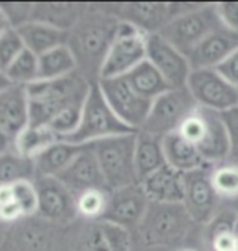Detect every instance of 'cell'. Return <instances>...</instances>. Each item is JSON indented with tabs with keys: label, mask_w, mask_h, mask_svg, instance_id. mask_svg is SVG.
I'll list each match as a JSON object with an SVG mask.
<instances>
[{
	"label": "cell",
	"mask_w": 238,
	"mask_h": 251,
	"mask_svg": "<svg viewBox=\"0 0 238 251\" xmlns=\"http://www.w3.org/2000/svg\"><path fill=\"white\" fill-rule=\"evenodd\" d=\"M197 108L199 106L188 88H171L152 101L149 116L140 130L163 139L165 135L176 132Z\"/></svg>",
	"instance_id": "ba28073f"
},
{
	"label": "cell",
	"mask_w": 238,
	"mask_h": 251,
	"mask_svg": "<svg viewBox=\"0 0 238 251\" xmlns=\"http://www.w3.org/2000/svg\"><path fill=\"white\" fill-rule=\"evenodd\" d=\"M57 179L75 198L88 189H106L93 145H85L82 152L59 175Z\"/></svg>",
	"instance_id": "2e32d148"
},
{
	"label": "cell",
	"mask_w": 238,
	"mask_h": 251,
	"mask_svg": "<svg viewBox=\"0 0 238 251\" xmlns=\"http://www.w3.org/2000/svg\"><path fill=\"white\" fill-rule=\"evenodd\" d=\"M219 29H222V23L215 5H194L188 12L175 17L159 34L186 56L202 39Z\"/></svg>",
	"instance_id": "52a82bcc"
},
{
	"label": "cell",
	"mask_w": 238,
	"mask_h": 251,
	"mask_svg": "<svg viewBox=\"0 0 238 251\" xmlns=\"http://www.w3.org/2000/svg\"><path fill=\"white\" fill-rule=\"evenodd\" d=\"M124 78L139 97H142L150 103L155 98H159L160 95L171 90L170 85L166 83V80L161 77V74L147 59L134 70H131Z\"/></svg>",
	"instance_id": "4316f807"
},
{
	"label": "cell",
	"mask_w": 238,
	"mask_h": 251,
	"mask_svg": "<svg viewBox=\"0 0 238 251\" xmlns=\"http://www.w3.org/2000/svg\"><path fill=\"white\" fill-rule=\"evenodd\" d=\"M96 83H98L106 103L109 104V108L121 121L135 132L142 129L152 106L150 101L139 97L126 82L124 77L100 78Z\"/></svg>",
	"instance_id": "30bf717a"
},
{
	"label": "cell",
	"mask_w": 238,
	"mask_h": 251,
	"mask_svg": "<svg viewBox=\"0 0 238 251\" xmlns=\"http://www.w3.org/2000/svg\"><path fill=\"white\" fill-rule=\"evenodd\" d=\"M10 150H13V140L0 129V155L7 153Z\"/></svg>",
	"instance_id": "bcb514c9"
},
{
	"label": "cell",
	"mask_w": 238,
	"mask_h": 251,
	"mask_svg": "<svg viewBox=\"0 0 238 251\" xmlns=\"http://www.w3.org/2000/svg\"><path fill=\"white\" fill-rule=\"evenodd\" d=\"M206 118V132L204 137L197 145L201 157L209 167L215 168L219 165H224L225 160L230 157V139L227 132L225 123L222 119V114L217 111L202 108Z\"/></svg>",
	"instance_id": "ac0fdd59"
},
{
	"label": "cell",
	"mask_w": 238,
	"mask_h": 251,
	"mask_svg": "<svg viewBox=\"0 0 238 251\" xmlns=\"http://www.w3.org/2000/svg\"><path fill=\"white\" fill-rule=\"evenodd\" d=\"M108 251H131V230L109 222H98Z\"/></svg>",
	"instance_id": "8d00e7d4"
},
{
	"label": "cell",
	"mask_w": 238,
	"mask_h": 251,
	"mask_svg": "<svg viewBox=\"0 0 238 251\" xmlns=\"http://www.w3.org/2000/svg\"><path fill=\"white\" fill-rule=\"evenodd\" d=\"M135 134H124L92 144L106 191L139 184L134 167Z\"/></svg>",
	"instance_id": "277c9868"
},
{
	"label": "cell",
	"mask_w": 238,
	"mask_h": 251,
	"mask_svg": "<svg viewBox=\"0 0 238 251\" xmlns=\"http://www.w3.org/2000/svg\"><path fill=\"white\" fill-rule=\"evenodd\" d=\"M34 163L31 158L22 157L15 150L0 155V186H12L18 181H34Z\"/></svg>",
	"instance_id": "f546056e"
},
{
	"label": "cell",
	"mask_w": 238,
	"mask_h": 251,
	"mask_svg": "<svg viewBox=\"0 0 238 251\" xmlns=\"http://www.w3.org/2000/svg\"><path fill=\"white\" fill-rule=\"evenodd\" d=\"M176 132L197 147L206 132V118H204V113H202V108H197L194 113L189 114Z\"/></svg>",
	"instance_id": "74e56055"
},
{
	"label": "cell",
	"mask_w": 238,
	"mask_h": 251,
	"mask_svg": "<svg viewBox=\"0 0 238 251\" xmlns=\"http://www.w3.org/2000/svg\"><path fill=\"white\" fill-rule=\"evenodd\" d=\"M39 205L38 215L51 224H67L75 215V196L57 178H36Z\"/></svg>",
	"instance_id": "9a60e30c"
},
{
	"label": "cell",
	"mask_w": 238,
	"mask_h": 251,
	"mask_svg": "<svg viewBox=\"0 0 238 251\" xmlns=\"http://www.w3.org/2000/svg\"><path fill=\"white\" fill-rule=\"evenodd\" d=\"M142 186L147 199L150 202L159 204H183L185 199V183L183 175L168 165L149 175L144 181L139 183Z\"/></svg>",
	"instance_id": "ffe728a7"
},
{
	"label": "cell",
	"mask_w": 238,
	"mask_h": 251,
	"mask_svg": "<svg viewBox=\"0 0 238 251\" xmlns=\"http://www.w3.org/2000/svg\"><path fill=\"white\" fill-rule=\"evenodd\" d=\"M34 3H0V8L10 23V26L17 29L28 22H31Z\"/></svg>",
	"instance_id": "f35d334b"
},
{
	"label": "cell",
	"mask_w": 238,
	"mask_h": 251,
	"mask_svg": "<svg viewBox=\"0 0 238 251\" xmlns=\"http://www.w3.org/2000/svg\"><path fill=\"white\" fill-rule=\"evenodd\" d=\"M175 251H197L194 248H180V250H175Z\"/></svg>",
	"instance_id": "816d5d0a"
},
{
	"label": "cell",
	"mask_w": 238,
	"mask_h": 251,
	"mask_svg": "<svg viewBox=\"0 0 238 251\" xmlns=\"http://www.w3.org/2000/svg\"><path fill=\"white\" fill-rule=\"evenodd\" d=\"M29 126V100L26 87L12 85L0 92V129L15 140Z\"/></svg>",
	"instance_id": "e0dca14e"
},
{
	"label": "cell",
	"mask_w": 238,
	"mask_h": 251,
	"mask_svg": "<svg viewBox=\"0 0 238 251\" xmlns=\"http://www.w3.org/2000/svg\"><path fill=\"white\" fill-rule=\"evenodd\" d=\"M237 243L235 233H222L217 235L209 242L212 251H234Z\"/></svg>",
	"instance_id": "f6af8a7d"
},
{
	"label": "cell",
	"mask_w": 238,
	"mask_h": 251,
	"mask_svg": "<svg viewBox=\"0 0 238 251\" xmlns=\"http://www.w3.org/2000/svg\"><path fill=\"white\" fill-rule=\"evenodd\" d=\"M211 173L212 167H204L183 175V205L192 222L209 224L215 215V207L220 198L212 186Z\"/></svg>",
	"instance_id": "7c38bea8"
},
{
	"label": "cell",
	"mask_w": 238,
	"mask_h": 251,
	"mask_svg": "<svg viewBox=\"0 0 238 251\" xmlns=\"http://www.w3.org/2000/svg\"><path fill=\"white\" fill-rule=\"evenodd\" d=\"M163 145L165 162L170 168L176 170L181 175L194 172V170L209 167L204 158L201 157L196 145H192L186 139H183L178 132L168 134L161 139Z\"/></svg>",
	"instance_id": "44dd1931"
},
{
	"label": "cell",
	"mask_w": 238,
	"mask_h": 251,
	"mask_svg": "<svg viewBox=\"0 0 238 251\" xmlns=\"http://www.w3.org/2000/svg\"><path fill=\"white\" fill-rule=\"evenodd\" d=\"M149 204L150 201L147 199L140 184L109 191L108 205H106L103 217L98 222L116 224L128 230L139 227L147 209H149Z\"/></svg>",
	"instance_id": "5bb4252c"
},
{
	"label": "cell",
	"mask_w": 238,
	"mask_h": 251,
	"mask_svg": "<svg viewBox=\"0 0 238 251\" xmlns=\"http://www.w3.org/2000/svg\"><path fill=\"white\" fill-rule=\"evenodd\" d=\"M192 7L194 5L186 3H123L116 5L114 12L109 13L118 20L132 23L145 34H159L175 17Z\"/></svg>",
	"instance_id": "8fae6325"
},
{
	"label": "cell",
	"mask_w": 238,
	"mask_h": 251,
	"mask_svg": "<svg viewBox=\"0 0 238 251\" xmlns=\"http://www.w3.org/2000/svg\"><path fill=\"white\" fill-rule=\"evenodd\" d=\"M234 233H235V237L238 238V215H237V220H235V227H234Z\"/></svg>",
	"instance_id": "f907efd6"
},
{
	"label": "cell",
	"mask_w": 238,
	"mask_h": 251,
	"mask_svg": "<svg viewBox=\"0 0 238 251\" xmlns=\"http://www.w3.org/2000/svg\"><path fill=\"white\" fill-rule=\"evenodd\" d=\"M0 225H3V224H0Z\"/></svg>",
	"instance_id": "f5cc1de1"
},
{
	"label": "cell",
	"mask_w": 238,
	"mask_h": 251,
	"mask_svg": "<svg viewBox=\"0 0 238 251\" xmlns=\"http://www.w3.org/2000/svg\"><path fill=\"white\" fill-rule=\"evenodd\" d=\"M79 65L72 49L67 44L51 49L38 57V82H51L77 74Z\"/></svg>",
	"instance_id": "484cf974"
},
{
	"label": "cell",
	"mask_w": 238,
	"mask_h": 251,
	"mask_svg": "<svg viewBox=\"0 0 238 251\" xmlns=\"http://www.w3.org/2000/svg\"><path fill=\"white\" fill-rule=\"evenodd\" d=\"M147 61L161 74L170 88H185L192 72L188 57L160 34L147 36Z\"/></svg>",
	"instance_id": "4fadbf2b"
},
{
	"label": "cell",
	"mask_w": 238,
	"mask_h": 251,
	"mask_svg": "<svg viewBox=\"0 0 238 251\" xmlns=\"http://www.w3.org/2000/svg\"><path fill=\"white\" fill-rule=\"evenodd\" d=\"M215 70L227 82L238 88V48L220 65H217Z\"/></svg>",
	"instance_id": "7bdbcfd3"
},
{
	"label": "cell",
	"mask_w": 238,
	"mask_h": 251,
	"mask_svg": "<svg viewBox=\"0 0 238 251\" xmlns=\"http://www.w3.org/2000/svg\"><path fill=\"white\" fill-rule=\"evenodd\" d=\"M59 142V137L51 130L48 126H33L29 124L26 129L22 130L17 139L13 140V150L22 157L34 158L43 150H46L53 144Z\"/></svg>",
	"instance_id": "83f0119b"
},
{
	"label": "cell",
	"mask_w": 238,
	"mask_h": 251,
	"mask_svg": "<svg viewBox=\"0 0 238 251\" xmlns=\"http://www.w3.org/2000/svg\"><path fill=\"white\" fill-rule=\"evenodd\" d=\"M119 20L105 8L88 7L82 20L69 33L67 46L77 59L79 69L100 77L101 64L113 43Z\"/></svg>",
	"instance_id": "6da1fadb"
},
{
	"label": "cell",
	"mask_w": 238,
	"mask_h": 251,
	"mask_svg": "<svg viewBox=\"0 0 238 251\" xmlns=\"http://www.w3.org/2000/svg\"><path fill=\"white\" fill-rule=\"evenodd\" d=\"M3 74L8 83L29 87L31 83L38 82V56L25 49Z\"/></svg>",
	"instance_id": "4dcf8cb0"
},
{
	"label": "cell",
	"mask_w": 238,
	"mask_h": 251,
	"mask_svg": "<svg viewBox=\"0 0 238 251\" xmlns=\"http://www.w3.org/2000/svg\"><path fill=\"white\" fill-rule=\"evenodd\" d=\"M8 80H7V77H5V74L3 72H0V92L5 88V87H8Z\"/></svg>",
	"instance_id": "681fc988"
},
{
	"label": "cell",
	"mask_w": 238,
	"mask_h": 251,
	"mask_svg": "<svg viewBox=\"0 0 238 251\" xmlns=\"http://www.w3.org/2000/svg\"><path fill=\"white\" fill-rule=\"evenodd\" d=\"M215 10L222 28L230 33H238V2L215 3Z\"/></svg>",
	"instance_id": "b9f144b4"
},
{
	"label": "cell",
	"mask_w": 238,
	"mask_h": 251,
	"mask_svg": "<svg viewBox=\"0 0 238 251\" xmlns=\"http://www.w3.org/2000/svg\"><path fill=\"white\" fill-rule=\"evenodd\" d=\"M191 224L183 204L150 202L137 228L145 247H175L185 240Z\"/></svg>",
	"instance_id": "5b68a950"
},
{
	"label": "cell",
	"mask_w": 238,
	"mask_h": 251,
	"mask_svg": "<svg viewBox=\"0 0 238 251\" xmlns=\"http://www.w3.org/2000/svg\"><path fill=\"white\" fill-rule=\"evenodd\" d=\"M165 153L161 137L152 135L144 130H137L135 134V149H134V167L137 181H144L149 175L165 167Z\"/></svg>",
	"instance_id": "cb8c5ba5"
},
{
	"label": "cell",
	"mask_w": 238,
	"mask_h": 251,
	"mask_svg": "<svg viewBox=\"0 0 238 251\" xmlns=\"http://www.w3.org/2000/svg\"><path fill=\"white\" fill-rule=\"evenodd\" d=\"M23 51L25 44L17 29L10 28L0 34V72H5Z\"/></svg>",
	"instance_id": "d590c367"
},
{
	"label": "cell",
	"mask_w": 238,
	"mask_h": 251,
	"mask_svg": "<svg viewBox=\"0 0 238 251\" xmlns=\"http://www.w3.org/2000/svg\"><path fill=\"white\" fill-rule=\"evenodd\" d=\"M132 132L135 130L129 129L113 113V109L106 103L98 83H93L83 101L82 119H80L79 129L65 142L75 145H90L109 137H118V135Z\"/></svg>",
	"instance_id": "3957f363"
},
{
	"label": "cell",
	"mask_w": 238,
	"mask_h": 251,
	"mask_svg": "<svg viewBox=\"0 0 238 251\" xmlns=\"http://www.w3.org/2000/svg\"><path fill=\"white\" fill-rule=\"evenodd\" d=\"M87 10L88 5L85 3H34L31 22H41L70 33Z\"/></svg>",
	"instance_id": "d4e9b609"
},
{
	"label": "cell",
	"mask_w": 238,
	"mask_h": 251,
	"mask_svg": "<svg viewBox=\"0 0 238 251\" xmlns=\"http://www.w3.org/2000/svg\"><path fill=\"white\" fill-rule=\"evenodd\" d=\"M238 48V39L232 34H227V29L209 34L206 39L192 48L186 54L192 70L199 69H215Z\"/></svg>",
	"instance_id": "d6986e66"
},
{
	"label": "cell",
	"mask_w": 238,
	"mask_h": 251,
	"mask_svg": "<svg viewBox=\"0 0 238 251\" xmlns=\"http://www.w3.org/2000/svg\"><path fill=\"white\" fill-rule=\"evenodd\" d=\"M211 179L219 198H238V165L227 163L212 168Z\"/></svg>",
	"instance_id": "836d02e7"
},
{
	"label": "cell",
	"mask_w": 238,
	"mask_h": 251,
	"mask_svg": "<svg viewBox=\"0 0 238 251\" xmlns=\"http://www.w3.org/2000/svg\"><path fill=\"white\" fill-rule=\"evenodd\" d=\"M186 88L199 108L225 113L238 106V88L227 82L215 69L192 70Z\"/></svg>",
	"instance_id": "9c48e42d"
},
{
	"label": "cell",
	"mask_w": 238,
	"mask_h": 251,
	"mask_svg": "<svg viewBox=\"0 0 238 251\" xmlns=\"http://www.w3.org/2000/svg\"><path fill=\"white\" fill-rule=\"evenodd\" d=\"M82 108L83 103H74L59 111L51 119L48 127L57 135L59 140H67L75 130L79 129L80 119H82Z\"/></svg>",
	"instance_id": "d6a6232c"
},
{
	"label": "cell",
	"mask_w": 238,
	"mask_h": 251,
	"mask_svg": "<svg viewBox=\"0 0 238 251\" xmlns=\"http://www.w3.org/2000/svg\"><path fill=\"white\" fill-rule=\"evenodd\" d=\"M13 201L12 186H0V205H5Z\"/></svg>",
	"instance_id": "7dc6e473"
},
{
	"label": "cell",
	"mask_w": 238,
	"mask_h": 251,
	"mask_svg": "<svg viewBox=\"0 0 238 251\" xmlns=\"http://www.w3.org/2000/svg\"><path fill=\"white\" fill-rule=\"evenodd\" d=\"M83 147L85 145H75L65 142V140H59L46 150H43L33 158L36 178H57L72 163V160L82 152Z\"/></svg>",
	"instance_id": "7402d4cb"
},
{
	"label": "cell",
	"mask_w": 238,
	"mask_h": 251,
	"mask_svg": "<svg viewBox=\"0 0 238 251\" xmlns=\"http://www.w3.org/2000/svg\"><path fill=\"white\" fill-rule=\"evenodd\" d=\"M22 219H23V214L15 201L5 204V205H0V224H3V225L5 224H17Z\"/></svg>",
	"instance_id": "ee69618b"
},
{
	"label": "cell",
	"mask_w": 238,
	"mask_h": 251,
	"mask_svg": "<svg viewBox=\"0 0 238 251\" xmlns=\"http://www.w3.org/2000/svg\"><path fill=\"white\" fill-rule=\"evenodd\" d=\"M109 191L106 189H88L75 198L77 215L90 220H101L106 205H108Z\"/></svg>",
	"instance_id": "1f68e13d"
},
{
	"label": "cell",
	"mask_w": 238,
	"mask_h": 251,
	"mask_svg": "<svg viewBox=\"0 0 238 251\" xmlns=\"http://www.w3.org/2000/svg\"><path fill=\"white\" fill-rule=\"evenodd\" d=\"M92 82L82 77V74H72L69 77L34 82L26 87L29 100V124L48 126L59 111L69 104L83 103L90 92Z\"/></svg>",
	"instance_id": "7a4b0ae2"
},
{
	"label": "cell",
	"mask_w": 238,
	"mask_h": 251,
	"mask_svg": "<svg viewBox=\"0 0 238 251\" xmlns=\"http://www.w3.org/2000/svg\"><path fill=\"white\" fill-rule=\"evenodd\" d=\"M12 26H10V23L7 22V18H5V15L2 12V8H0V34H3L7 29H10Z\"/></svg>",
	"instance_id": "c3c4849f"
},
{
	"label": "cell",
	"mask_w": 238,
	"mask_h": 251,
	"mask_svg": "<svg viewBox=\"0 0 238 251\" xmlns=\"http://www.w3.org/2000/svg\"><path fill=\"white\" fill-rule=\"evenodd\" d=\"M147 36L132 23L119 20L113 43L100 69V78L126 77L147 57Z\"/></svg>",
	"instance_id": "8992f818"
},
{
	"label": "cell",
	"mask_w": 238,
	"mask_h": 251,
	"mask_svg": "<svg viewBox=\"0 0 238 251\" xmlns=\"http://www.w3.org/2000/svg\"><path fill=\"white\" fill-rule=\"evenodd\" d=\"M237 215L238 214L232 212V210H225V212L214 215V219L207 224V240L211 242L214 237L222 233H234Z\"/></svg>",
	"instance_id": "ab89813d"
},
{
	"label": "cell",
	"mask_w": 238,
	"mask_h": 251,
	"mask_svg": "<svg viewBox=\"0 0 238 251\" xmlns=\"http://www.w3.org/2000/svg\"><path fill=\"white\" fill-rule=\"evenodd\" d=\"M17 31L25 44V49L33 52L34 56H43L51 49L64 46L69 41V33L49 26L41 22H28L23 26L17 28Z\"/></svg>",
	"instance_id": "603a6c76"
},
{
	"label": "cell",
	"mask_w": 238,
	"mask_h": 251,
	"mask_svg": "<svg viewBox=\"0 0 238 251\" xmlns=\"http://www.w3.org/2000/svg\"><path fill=\"white\" fill-rule=\"evenodd\" d=\"M222 119L225 123L227 132L230 139V157L232 162H238V106L234 109H229L225 113H220Z\"/></svg>",
	"instance_id": "60d3db41"
},
{
	"label": "cell",
	"mask_w": 238,
	"mask_h": 251,
	"mask_svg": "<svg viewBox=\"0 0 238 251\" xmlns=\"http://www.w3.org/2000/svg\"><path fill=\"white\" fill-rule=\"evenodd\" d=\"M25 220V225H20L10 235L13 251H46L49 230L44 227V220H34V217Z\"/></svg>",
	"instance_id": "f1b7e54d"
},
{
	"label": "cell",
	"mask_w": 238,
	"mask_h": 251,
	"mask_svg": "<svg viewBox=\"0 0 238 251\" xmlns=\"http://www.w3.org/2000/svg\"><path fill=\"white\" fill-rule=\"evenodd\" d=\"M13 201L17 202L23 214V219L36 217L38 215V205H39V196L38 188L31 179H25L12 184Z\"/></svg>",
	"instance_id": "e575fe53"
}]
</instances>
